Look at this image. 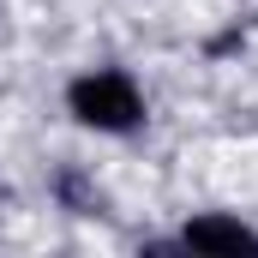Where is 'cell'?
Wrapping results in <instances>:
<instances>
[{
	"mask_svg": "<svg viewBox=\"0 0 258 258\" xmlns=\"http://www.w3.org/2000/svg\"><path fill=\"white\" fill-rule=\"evenodd\" d=\"M72 114H78L84 126L126 132L132 120L144 114V102H138V84H132L126 72H90V78L72 84Z\"/></svg>",
	"mask_w": 258,
	"mask_h": 258,
	"instance_id": "1",
	"label": "cell"
},
{
	"mask_svg": "<svg viewBox=\"0 0 258 258\" xmlns=\"http://www.w3.org/2000/svg\"><path fill=\"white\" fill-rule=\"evenodd\" d=\"M186 246H198V252H240V246H258V234L240 228V222H216V216H204V222L186 228Z\"/></svg>",
	"mask_w": 258,
	"mask_h": 258,
	"instance_id": "2",
	"label": "cell"
}]
</instances>
